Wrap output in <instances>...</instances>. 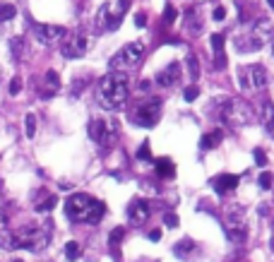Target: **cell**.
<instances>
[{"mask_svg": "<svg viewBox=\"0 0 274 262\" xmlns=\"http://www.w3.org/2000/svg\"><path fill=\"white\" fill-rule=\"evenodd\" d=\"M128 94H130V82L125 73H113L111 70L109 75H104L96 84V101L106 111L120 109L128 101Z\"/></svg>", "mask_w": 274, "mask_h": 262, "instance_id": "obj_1", "label": "cell"}, {"mask_svg": "<svg viewBox=\"0 0 274 262\" xmlns=\"http://www.w3.org/2000/svg\"><path fill=\"white\" fill-rule=\"evenodd\" d=\"M104 212H106L104 202L94 200L91 195H84V192H75L73 197L65 200V214L77 224H99Z\"/></svg>", "mask_w": 274, "mask_h": 262, "instance_id": "obj_2", "label": "cell"}, {"mask_svg": "<svg viewBox=\"0 0 274 262\" xmlns=\"http://www.w3.org/2000/svg\"><path fill=\"white\" fill-rule=\"evenodd\" d=\"M15 233V248H24V250H43L48 241H51V226L48 224H32V226H22Z\"/></svg>", "mask_w": 274, "mask_h": 262, "instance_id": "obj_3", "label": "cell"}, {"mask_svg": "<svg viewBox=\"0 0 274 262\" xmlns=\"http://www.w3.org/2000/svg\"><path fill=\"white\" fill-rule=\"evenodd\" d=\"M270 38H272V22L270 19H260V22H255V27L248 34L236 38V46H238V51L250 53V51H260Z\"/></svg>", "mask_w": 274, "mask_h": 262, "instance_id": "obj_4", "label": "cell"}, {"mask_svg": "<svg viewBox=\"0 0 274 262\" xmlns=\"http://www.w3.org/2000/svg\"><path fill=\"white\" fill-rule=\"evenodd\" d=\"M219 115H221V120L226 125H231V128H245L250 123V118H253L248 104L240 101V99H226L224 106L219 109Z\"/></svg>", "mask_w": 274, "mask_h": 262, "instance_id": "obj_5", "label": "cell"}, {"mask_svg": "<svg viewBox=\"0 0 274 262\" xmlns=\"http://www.w3.org/2000/svg\"><path fill=\"white\" fill-rule=\"evenodd\" d=\"M145 56V43L142 41H132V43H125L116 56L111 58V70L113 73H125L130 68H135Z\"/></svg>", "mask_w": 274, "mask_h": 262, "instance_id": "obj_6", "label": "cell"}, {"mask_svg": "<svg viewBox=\"0 0 274 262\" xmlns=\"http://www.w3.org/2000/svg\"><path fill=\"white\" fill-rule=\"evenodd\" d=\"M238 84L243 92H260L267 84V73L262 65H243L238 70Z\"/></svg>", "mask_w": 274, "mask_h": 262, "instance_id": "obj_7", "label": "cell"}, {"mask_svg": "<svg viewBox=\"0 0 274 262\" xmlns=\"http://www.w3.org/2000/svg\"><path fill=\"white\" fill-rule=\"evenodd\" d=\"M159 115H161V104H159L157 99L145 101V104H137L135 111L130 113V118H132L140 128H152V125H157Z\"/></svg>", "mask_w": 274, "mask_h": 262, "instance_id": "obj_8", "label": "cell"}, {"mask_svg": "<svg viewBox=\"0 0 274 262\" xmlns=\"http://www.w3.org/2000/svg\"><path fill=\"white\" fill-rule=\"evenodd\" d=\"M116 123L113 120H101V118H94L89 123V137L94 142H99L101 147H111L116 142Z\"/></svg>", "mask_w": 274, "mask_h": 262, "instance_id": "obj_9", "label": "cell"}, {"mask_svg": "<svg viewBox=\"0 0 274 262\" xmlns=\"http://www.w3.org/2000/svg\"><path fill=\"white\" fill-rule=\"evenodd\" d=\"M87 46H89V38L87 34H82V32H75L73 37L68 38L65 43H63V56L65 58H82L87 53Z\"/></svg>", "mask_w": 274, "mask_h": 262, "instance_id": "obj_10", "label": "cell"}, {"mask_svg": "<svg viewBox=\"0 0 274 262\" xmlns=\"http://www.w3.org/2000/svg\"><path fill=\"white\" fill-rule=\"evenodd\" d=\"M34 32H37V38L41 43H55L65 37V29L60 24H37Z\"/></svg>", "mask_w": 274, "mask_h": 262, "instance_id": "obj_11", "label": "cell"}, {"mask_svg": "<svg viewBox=\"0 0 274 262\" xmlns=\"http://www.w3.org/2000/svg\"><path fill=\"white\" fill-rule=\"evenodd\" d=\"M226 231H229V236H231L234 243H243L245 241V219H243V214L236 217V212H234L229 217V222H226Z\"/></svg>", "mask_w": 274, "mask_h": 262, "instance_id": "obj_12", "label": "cell"}, {"mask_svg": "<svg viewBox=\"0 0 274 262\" xmlns=\"http://www.w3.org/2000/svg\"><path fill=\"white\" fill-rule=\"evenodd\" d=\"M128 219L135 226L145 224L147 219H149V202H145V200H135V202L128 207Z\"/></svg>", "mask_w": 274, "mask_h": 262, "instance_id": "obj_13", "label": "cell"}, {"mask_svg": "<svg viewBox=\"0 0 274 262\" xmlns=\"http://www.w3.org/2000/svg\"><path fill=\"white\" fill-rule=\"evenodd\" d=\"M178 79H181V65L178 63H171V65H166L161 73H157L159 87H173Z\"/></svg>", "mask_w": 274, "mask_h": 262, "instance_id": "obj_14", "label": "cell"}, {"mask_svg": "<svg viewBox=\"0 0 274 262\" xmlns=\"http://www.w3.org/2000/svg\"><path fill=\"white\" fill-rule=\"evenodd\" d=\"M118 19L120 17H113V5H101V10H99V15H96V27L99 29H113L116 24H118Z\"/></svg>", "mask_w": 274, "mask_h": 262, "instance_id": "obj_15", "label": "cell"}, {"mask_svg": "<svg viewBox=\"0 0 274 262\" xmlns=\"http://www.w3.org/2000/svg\"><path fill=\"white\" fill-rule=\"evenodd\" d=\"M238 187V176H231V173H224V176H219L217 181H214V190L217 192H231V190H236Z\"/></svg>", "mask_w": 274, "mask_h": 262, "instance_id": "obj_16", "label": "cell"}, {"mask_svg": "<svg viewBox=\"0 0 274 262\" xmlns=\"http://www.w3.org/2000/svg\"><path fill=\"white\" fill-rule=\"evenodd\" d=\"M260 113H262V123H265L267 132L274 137V109H272V101H265V104H262V109H260Z\"/></svg>", "mask_w": 274, "mask_h": 262, "instance_id": "obj_17", "label": "cell"}, {"mask_svg": "<svg viewBox=\"0 0 274 262\" xmlns=\"http://www.w3.org/2000/svg\"><path fill=\"white\" fill-rule=\"evenodd\" d=\"M221 137H224V135H221V130L207 132V135L200 140V147H202V150H212V147H217V145L221 142Z\"/></svg>", "mask_w": 274, "mask_h": 262, "instance_id": "obj_18", "label": "cell"}, {"mask_svg": "<svg viewBox=\"0 0 274 262\" xmlns=\"http://www.w3.org/2000/svg\"><path fill=\"white\" fill-rule=\"evenodd\" d=\"M212 48H214V56H217V65H224L226 63V58H224V37L221 34H214L212 37Z\"/></svg>", "mask_w": 274, "mask_h": 262, "instance_id": "obj_19", "label": "cell"}, {"mask_svg": "<svg viewBox=\"0 0 274 262\" xmlns=\"http://www.w3.org/2000/svg\"><path fill=\"white\" fill-rule=\"evenodd\" d=\"M0 248L2 250H15V233L7 228H0Z\"/></svg>", "mask_w": 274, "mask_h": 262, "instance_id": "obj_20", "label": "cell"}, {"mask_svg": "<svg viewBox=\"0 0 274 262\" xmlns=\"http://www.w3.org/2000/svg\"><path fill=\"white\" fill-rule=\"evenodd\" d=\"M157 173H159L161 178H171V176H173V161H171V159H159V161H157Z\"/></svg>", "mask_w": 274, "mask_h": 262, "instance_id": "obj_21", "label": "cell"}, {"mask_svg": "<svg viewBox=\"0 0 274 262\" xmlns=\"http://www.w3.org/2000/svg\"><path fill=\"white\" fill-rule=\"evenodd\" d=\"M24 125H27V137L32 140V137L37 135V115H34V113H27V118H24Z\"/></svg>", "mask_w": 274, "mask_h": 262, "instance_id": "obj_22", "label": "cell"}, {"mask_svg": "<svg viewBox=\"0 0 274 262\" xmlns=\"http://www.w3.org/2000/svg\"><path fill=\"white\" fill-rule=\"evenodd\" d=\"M10 48H12V56L15 58H22V53H24V38L22 37L10 38Z\"/></svg>", "mask_w": 274, "mask_h": 262, "instance_id": "obj_23", "label": "cell"}, {"mask_svg": "<svg viewBox=\"0 0 274 262\" xmlns=\"http://www.w3.org/2000/svg\"><path fill=\"white\" fill-rule=\"evenodd\" d=\"M12 17H15V5L0 2V22H2V19H12Z\"/></svg>", "mask_w": 274, "mask_h": 262, "instance_id": "obj_24", "label": "cell"}, {"mask_svg": "<svg viewBox=\"0 0 274 262\" xmlns=\"http://www.w3.org/2000/svg\"><path fill=\"white\" fill-rule=\"evenodd\" d=\"M65 258L68 260H77L79 258V245L75 243V241H70V243L65 245Z\"/></svg>", "mask_w": 274, "mask_h": 262, "instance_id": "obj_25", "label": "cell"}, {"mask_svg": "<svg viewBox=\"0 0 274 262\" xmlns=\"http://www.w3.org/2000/svg\"><path fill=\"white\" fill-rule=\"evenodd\" d=\"M53 205H55V197L53 195H48L41 205H37V212H48V209H53Z\"/></svg>", "mask_w": 274, "mask_h": 262, "instance_id": "obj_26", "label": "cell"}, {"mask_svg": "<svg viewBox=\"0 0 274 262\" xmlns=\"http://www.w3.org/2000/svg\"><path fill=\"white\" fill-rule=\"evenodd\" d=\"M260 187H262V190H270V187H272V173H262V176H260Z\"/></svg>", "mask_w": 274, "mask_h": 262, "instance_id": "obj_27", "label": "cell"}, {"mask_svg": "<svg viewBox=\"0 0 274 262\" xmlns=\"http://www.w3.org/2000/svg\"><path fill=\"white\" fill-rule=\"evenodd\" d=\"M137 159H145V161H149V159H152V151H149V142H145V145L140 147V151H137Z\"/></svg>", "mask_w": 274, "mask_h": 262, "instance_id": "obj_28", "label": "cell"}, {"mask_svg": "<svg viewBox=\"0 0 274 262\" xmlns=\"http://www.w3.org/2000/svg\"><path fill=\"white\" fill-rule=\"evenodd\" d=\"M46 79H48V84H51V92H55L58 84H60V82H58V75H55L53 70H48V73H46Z\"/></svg>", "mask_w": 274, "mask_h": 262, "instance_id": "obj_29", "label": "cell"}, {"mask_svg": "<svg viewBox=\"0 0 274 262\" xmlns=\"http://www.w3.org/2000/svg\"><path fill=\"white\" fill-rule=\"evenodd\" d=\"M19 89H22V79H19V77H12V79H10V94L15 96V94H19Z\"/></svg>", "mask_w": 274, "mask_h": 262, "instance_id": "obj_30", "label": "cell"}, {"mask_svg": "<svg viewBox=\"0 0 274 262\" xmlns=\"http://www.w3.org/2000/svg\"><path fill=\"white\" fill-rule=\"evenodd\" d=\"M197 94H200L197 87H188V89H185V101H195V99H197Z\"/></svg>", "mask_w": 274, "mask_h": 262, "instance_id": "obj_31", "label": "cell"}, {"mask_svg": "<svg viewBox=\"0 0 274 262\" xmlns=\"http://www.w3.org/2000/svg\"><path fill=\"white\" fill-rule=\"evenodd\" d=\"M193 248H195V243H193V241H185V243L176 245V253L181 255V253H188V250H193Z\"/></svg>", "mask_w": 274, "mask_h": 262, "instance_id": "obj_32", "label": "cell"}, {"mask_svg": "<svg viewBox=\"0 0 274 262\" xmlns=\"http://www.w3.org/2000/svg\"><path fill=\"white\" fill-rule=\"evenodd\" d=\"M212 17L217 19V22H221V19L226 17V10H224V7H214V12H212Z\"/></svg>", "mask_w": 274, "mask_h": 262, "instance_id": "obj_33", "label": "cell"}, {"mask_svg": "<svg viewBox=\"0 0 274 262\" xmlns=\"http://www.w3.org/2000/svg\"><path fill=\"white\" fill-rule=\"evenodd\" d=\"M120 238H123V228H116V231L111 233V241H113V243H118Z\"/></svg>", "mask_w": 274, "mask_h": 262, "instance_id": "obj_34", "label": "cell"}, {"mask_svg": "<svg viewBox=\"0 0 274 262\" xmlns=\"http://www.w3.org/2000/svg\"><path fill=\"white\" fill-rule=\"evenodd\" d=\"M166 19H168V22H173V19H176V10H173L171 5L166 7Z\"/></svg>", "mask_w": 274, "mask_h": 262, "instance_id": "obj_35", "label": "cell"}, {"mask_svg": "<svg viewBox=\"0 0 274 262\" xmlns=\"http://www.w3.org/2000/svg\"><path fill=\"white\" fill-rule=\"evenodd\" d=\"M176 224H178V222H176V217H173V214H166V226H171V228H173Z\"/></svg>", "mask_w": 274, "mask_h": 262, "instance_id": "obj_36", "label": "cell"}, {"mask_svg": "<svg viewBox=\"0 0 274 262\" xmlns=\"http://www.w3.org/2000/svg\"><path fill=\"white\" fill-rule=\"evenodd\" d=\"M135 24H137V27H145L147 17H145V15H137V17H135Z\"/></svg>", "mask_w": 274, "mask_h": 262, "instance_id": "obj_37", "label": "cell"}, {"mask_svg": "<svg viewBox=\"0 0 274 262\" xmlns=\"http://www.w3.org/2000/svg\"><path fill=\"white\" fill-rule=\"evenodd\" d=\"M255 159L260 161V166H265V154L262 151H255Z\"/></svg>", "mask_w": 274, "mask_h": 262, "instance_id": "obj_38", "label": "cell"}, {"mask_svg": "<svg viewBox=\"0 0 274 262\" xmlns=\"http://www.w3.org/2000/svg\"><path fill=\"white\" fill-rule=\"evenodd\" d=\"M159 236H161V231H159V228H157V231H152V233H149V238H152V241H159Z\"/></svg>", "mask_w": 274, "mask_h": 262, "instance_id": "obj_39", "label": "cell"}, {"mask_svg": "<svg viewBox=\"0 0 274 262\" xmlns=\"http://www.w3.org/2000/svg\"><path fill=\"white\" fill-rule=\"evenodd\" d=\"M267 5H272V7H274V0H267Z\"/></svg>", "mask_w": 274, "mask_h": 262, "instance_id": "obj_40", "label": "cell"}, {"mask_svg": "<svg viewBox=\"0 0 274 262\" xmlns=\"http://www.w3.org/2000/svg\"><path fill=\"white\" fill-rule=\"evenodd\" d=\"M12 262H22V260H12Z\"/></svg>", "mask_w": 274, "mask_h": 262, "instance_id": "obj_41", "label": "cell"}, {"mask_svg": "<svg viewBox=\"0 0 274 262\" xmlns=\"http://www.w3.org/2000/svg\"><path fill=\"white\" fill-rule=\"evenodd\" d=\"M272 248H274V243H272Z\"/></svg>", "mask_w": 274, "mask_h": 262, "instance_id": "obj_42", "label": "cell"}]
</instances>
